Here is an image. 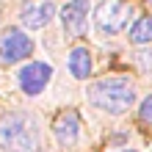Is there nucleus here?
<instances>
[{
	"mask_svg": "<svg viewBox=\"0 0 152 152\" xmlns=\"http://www.w3.org/2000/svg\"><path fill=\"white\" fill-rule=\"evenodd\" d=\"M88 102L100 111L119 116L136 102V88L127 77H105L88 86Z\"/></svg>",
	"mask_w": 152,
	"mask_h": 152,
	"instance_id": "f257e3e1",
	"label": "nucleus"
},
{
	"mask_svg": "<svg viewBox=\"0 0 152 152\" xmlns=\"http://www.w3.org/2000/svg\"><path fill=\"white\" fill-rule=\"evenodd\" d=\"M0 147L6 152H39V124L28 113H8L0 119Z\"/></svg>",
	"mask_w": 152,
	"mask_h": 152,
	"instance_id": "f03ea898",
	"label": "nucleus"
},
{
	"mask_svg": "<svg viewBox=\"0 0 152 152\" xmlns=\"http://www.w3.org/2000/svg\"><path fill=\"white\" fill-rule=\"evenodd\" d=\"M33 53V42L28 33H22L20 28H8L0 36V61L3 64H17V61L28 58Z\"/></svg>",
	"mask_w": 152,
	"mask_h": 152,
	"instance_id": "7ed1b4c3",
	"label": "nucleus"
},
{
	"mask_svg": "<svg viewBox=\"0 0 152 152\" xmlns=\"http://www.w3.org/2000/svg\"><path fill=\"white\" fill-rule=\"evenodd\" d=\"M50 77H53V66L44 64V61H33V64H25L17 72V83H20V88L25 94L36 97V94H42L47 88Z\"/></svg>",
	"mask_w": 152,
	"mask_h": 152,
	"instance_id": "20e7f679",
	"label": "nucleus"
},
{
	"mask_svg": "<svg viewBox=\"0 0 152 152\" xmlns=\"http://www.w3.org/2000/svg\"><path fill=\"white\" fill-rule=\"evenodd\" d=\"M130 14H133V8L124 6V3H102L97 8V14H94V22H97V28L102 33H116V31L124 28Z\"/></svg>",
	"mask_w": 152,
	"mask_h": 152,
	"instance_id": "39448f33",
	"label": "nucleus"
},
{
	"mask_svg": "<svg viewBox=\"0 0 152 152\" xmlns=\"http://www.w3.org/2000/svg\"><path fill=\"white\" fill-rule=\"evenodd\" d=\"M88 11H91V6H88V0H69V3L61 8V22H64V31L69 36H80L88 22Z\"/></svg>",
	"mask_w": 152,
	"mask_h": 152,
	"instance_id": "423d86ee",
	"label": "nucleus"
},
{
	"mask_svg": "<svg viewBox=\"0 0 152 152\" xmlns=\"http://www.w3.org/2000/svg\"><path fill=\"white\" fill-rule=\"evenodd\" d=\"M53 14H56V6H53L50 0H44V3H36V6H25L22 14H20V20H22L25 28L39 31V28H44V25H50Z\"/></svg>",
	"mask_w": 152,
	"mask_h": 152,
	"instance_id": "0eeeda50",
	"label": "nucleus"
},
{
	"mask_svg": "<svg viewBox=\"0 0 152 152\" xmlns=\"http://www.w3.org/2000/svg\"><path fill=\"white\" fill-rule=\"evenodd\" d=\"M53 133H56V138H58V144H75L77 141V133H80V119H77V113H61L56 124H53Z\"/></svg>",
	"mask_w": 152,
	"mask_h": 152,
	"instance_id": "6e6552de",
	"label": "nucleus"
},
{
	"mask_svg": "<svg viewBox=\"0 0 152 152\" xmlns=\"http://www.w3.org/2000/svg\"><path fill=\"white\" fill-rule=\"evenodd\" d=\"M69 72L77 80L88 77V72H91V53H88V47H75L69 53Z\"/></svg>",
	"mask_w": 152,
	"mask_h": 152,
	"instance_id": "1a4fd4ad",
	"label": "nucleus"
},
{
	"mask_svg": "<svg viewBox=\"0 0 152 152\" xmlns=\"http://www.w3.org/2000/svg\"><path fill=\"white\" fill-rule=\"evenodd\" d=\"M130 42L133 44H149L152 42V17H138L130 25Z\"/></svg>",
	"mask_w": 152,
	"mask_h": 152,
	"instance_id": "9d476101",
	"label": "nucleus"
},
{
	"mask_svg": "<svg viewBox=\"0 0 152 152\" xmlns=\"http://www.w3.org/2000/svg\"><path fill=\"white\" fill-rule=\"evenodd\" d=\"M141 119H144V122H152V94L141 102Z\"/></svg>",
	"mask_w": 152,
	"mask_h": 152,
	"instance_id": "9b49d317",
	"label": "nucleus"
},
{
	"mask_svg": "<svg viewBox=\"0 0 152 152\" xmlns=\"http://www.w3.org/2000/svg\"><path fill=\"white\" fill-rule=\"evenodd\" d=\"M116 152H136V149H116Z\"/></svg>",
	"mask_w": 152,
	"mask_h": 152,
	"instance_id": "f8f14e48",
	"label": "nucleus"
},
{
	"mask_svg": "<svg viewBox=\"0 0 152 152\" xmlns=\"http://www.w3.org/2000/svg\"><path fill=\"white\" fill-rule=\"evenodd\" d=\"M147 3H149V6H152V0H147Z\"/></svg>",
	"mask_w": 152,
	"mask_h": 152,
	"instance_id": "ddd939ff",
	"label": "nucleus"
}]
</instances>
